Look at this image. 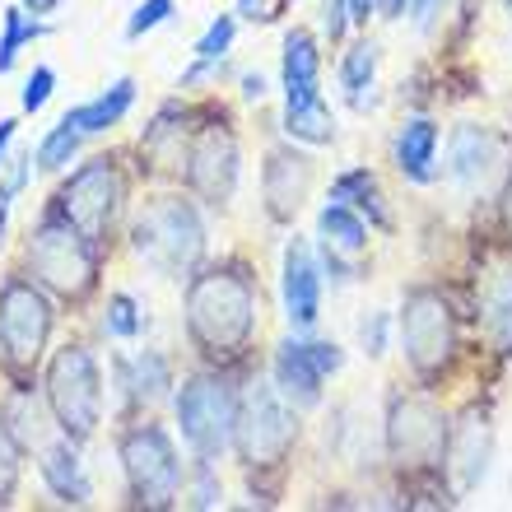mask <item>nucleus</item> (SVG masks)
I'll return each mask as SVG.
<instances>
[{
  "mask_svg": "<svg viewBox=\"0 0 512 512\" xmlns=\"http://www.w3.org/2000/svg\"><path fill=\"white\" fill-rule=\"evenodd\" d=\"M350 5V19H354V28H368V19L378 14V0H345Z\"/></svg>",
  "mask_w": 512,
  "mask_h": 512,
  "instance_id": "nucleus-41",
  "label": "nucleus"
},
{
  "mask_svg": "<svg viewBox=\"0 0 512 512\" xmlns=\"http://www.w3.org/2000/svg\"><path fill=\"white\" fill-rule=\"evenodd\" d=\"M47 33H52V24H42L38 14H28L24 5H10L0 14V75H10L19 52L33 47L38 38H47Z\"/></svg>",
  "mask_w": 512,
  "mask_h": 512,
  "instance_id": "nucleus-28",
  "label": "nucleus"
},
{
  "mask_svg": "<svg viewBox=\"0 0 512 512\" xmlns=\"http://www.w3.org/2000/svg\"><path fill=\"white\" fill-rule=\"evenodd\" d=\"M131 108H135V80L122 75V80H112L98 98H89V103H80V108H70L66 122L89 140V135H108L112 126H122V117Z\"/></svg>",
  "mask_w": 512,
  "mask_h": 512,
  "instance_id": "nucleus-22",
  "label": "nucleus"
},
{
  "mask_svg": "<svg viewBox=\"0 0 512 512\" xmlns=\"http://www.w3.org/2000/svg\"><path fill=\"white\" fill-rule=\"evenodd\" d=\"M28 177H33V149H19V154H10L5 168H0V243H5V224H10L14 196L28 187Z\"/></svg>",
  "mask_w": 512,
  "mask_h": 512,
  "instance_id": "nucleus-31",
  "label": "nucleus"
},
{
  "mask_svg": "<svg viewBox=\"0 0 512 512\" xmlns=\"http://www.w3.org/2000/svg\"><path fill=\"white\" fill-rule=\"evenodd\" d=\"M438 10H443V0H410V19H415L419 28H429Z\"/></svg>",
  "mask_w": 512,
  "mask_h": 512,
  "instance_id": "nucleus-39",
  "label": "nucleus"
},
{
  "mask_svg": "<svg viewBox=\"0 0 512 512\" xmlns=\"http://www.w3.org/2000/svg\"><path fill=\"white\" fill-rule=\"evenodd\" d=\"M131 252L145 261L154 275L168 280H191L205 261V219L191 196H149L131 219Z\"/></svg>",
  "mask_w": 512,
  "mask_h": 512,
  "instance_id": "nucleus-2",
  "label": "nucleus"
},
{
  "mask_svg": "<svg viewBox=\"0 0 512 512\" xmlns=\"http://www.w3.org/2000/svg\"><path fill=\"white\" fill-rule=\"evenodd\" d=\"M187 340L210 364L243 359L256 336V280L243 261L196 266L187 280Z\"/></svg>",
  "mask_w": 512,
  "mask_h": 512,
  "instance_id": "nucleus-1",
  "label": "nucleus"
},
{
  "mask_svg": "<svg viewBox=\"0 0 512 512\" xmlns=\"http://www.w3.org/2000/svg\"><path fill=\"white\" fill-rule=\"evenodd\" d=\"M503 224L512 233V177H508V187H503Z\"/></svg>",
  "mask_w": 512,
  "mask_h": 512,
  "instance_id": "nucleus-45",
  "label": "nucleus"
},
{
  "mask_svg": "<svg viewBox=\"0 0 512 512\" xmlns=\"http://www.w3.org/2000/svg\"><path fill=\"white\" fill-rule=\"evenodd\" d=\"M243 98L247 103H261L266 98V80L261 75H243Z\"/></svg>",
  "mask_w": 512,
  "mask_h": 512,
  "instance_id": "nucleus-42",
  "label": "nucleus"
},
{
  "mask_svg": "<svg viewBox=\"0 0 512 512\" xmlns=\"http://www.w3.org/2000/svg\"><path fill=\"white\" fill-rule=\"evenodd\" d=\"M14 135H19V117H0V168H5V159H10Z\"/></svg>",
  "mask_w": 512,
  "mask_h": 512,
  "instance_id": "nucleus-40",
  "label": "nucleus"
},
{
  "mask_svg": "<svg viewBox=\"0 0 512 512\" xmlns=\"http://www.w3.org/2000/svg\"><path fill=\"white\" fill-rule=\"evenodd\" d=\"M168 19H173V0H140L131 10V19H126V42H140L145 33L168 24Z\"/></svg>",
  "mask_w": 512,
  "mask_h": 512,
  "instance_id": "nucleus-34",
  "label": "nucleus"
},
{
  "mask_svg": "<svg viewBox=\"0 0 512 512\" xmlns=\"http://www.w3.org/2000/svg\"><path fill=\"white\" fill-rule=\"evenodd\" d=\"M117 387L131 405H159L173 396V364L159 350H140L117 359Z\"/></svg>",
  "mask_w": 512,
  "mask_h": 512,
  "instance_id": "nucleus-21",
  "label": "nucleus"
},
{
  "mask_svg": "<svg viewBox=\"0 0 512 512\" xmlns=\"http://www.w3.org/2000/svg\"><path fill=\"white\" fill-rule=\"evenodd\" d=\"M312 159L303 149L289 145H270L266 149V168H261V196H266V215L275 224H294V215L303 210V201L312 196Z\"/></svg>",
  "mask_w": 512,
  "mask_h": 512,
  "instance_id": "nucleus-15",
  "label": "nucleus"
},
{
  "mask_svg": "<svg viewBox=\"0 0 512 512\" xmlns=\"http://www.w3.org/2000/svg\"><path fill=\"white\" fill-rule=\"evenodd\" d=\"M378 14L382 19H405V14H410V0H378Z\"/></svg>",
  "mask_w": 512,
  "mask_h": 512,
  "instance_id": "nucleus-43",
  "label": "nucleus"
},
{
  "mask_svg": "<svg viewBox=\"0 0 512 512\" xmlns=\"http://www.w3.org/2000/svg\"><path fill=\"white\" fill-rule=\"evenodd\" d=\"M80 145H84V135L75 131L66 117H61V122H56L52 131L38 140V149H33V163H38L42 173H66L70 159L80 154Z\"/></svg>",
  "mask_w": 512,
  "mask_h": 512,
  "instance_id": "nucleus-30",
  "label": "nucleus"
},
{
  "mask_svg": "<svg viewBox=\"0 0 512 512\" xmlns=\"http://www.w3.org/2000/svg\"><path fill=\"white\" fill-rule=\"evenodd\" d=\"M33 461H38L42 485H47V494H52L56 503H75V508H84V503L94 499V485H89L84 461H80V443L66 438L61 429H56L47 443L33 447Z\"/></svg>",
  "mask_w": 512,
  "mask_h": 512,
  "instance_id": "nucleus-17",
  "label": "nucleus"
},
{
  "mask_svg": "<svg viewBox=\"0 0 512 512\" xmlns=\"http://www.w3.org/2000/svg\"><path fill=\"white\" fill-rule=\"evenodd\" d=\"M480 322L485 336L494 340V350L512 359V270H489L485 289H480Z\"/></svg>",
  "mask_w": 512,
  "mask_h": 512,
  "instance_id": "nucleus-23",
  "label": "nucleus"
},
{
  "mask_svg": "<svg viewBox=\"0 0 512 512\" xmlns=\"http://www.w3.org/2000/svg\"><path fill=\"white\" fill-rule=\"evenodd\" d=\"M331 196L340 201H350L359 215L368 219V229H391L387 210H382V191H378V177L368 173V168H350V173H340L331 182Z\"/></svg>",
  "mask_w": 512,
  "mask_h": 512,
  "instance_id": "nucleus-27",
  "label": "nucleus"
},
{
  "mask_svg": "<svg viewBox=\"0 0 512 512\" xmlns=\"http://www.w3.org/2000/svg\"><path fill=\"white\" fill-rule=\"evenodd\" d=\"M354 28V19H350V5L345 0H326L322 5V33H326V42L336 47V42H345V33Z\"/></svg>",
  "mask_w": 512,
  "mask_h": 512,
  "instance_id": "nucleus-36",
  "label": "nucleus"
},
{
  "mask_svg": "<svg viewBox=\"0 0 512 512\" xmlns=\"http://www.w3.org/2000/svg\"><path fill=\"white\" fill-rule=\"evenodd\" d=\"M340 364H345V350L336 340H312V331L308 336L294 331L270 359V382L294 410H317L322 405V382L331 373H340Z\"/></svg>",
  "mask_w": 512,
  "mask_h": 512,
  "instance_id": "nucleus-13",
  "label": "nucleus"
},
{
  "mask_svg": "<svg viewBox=\"0 0 512 512\" xmlns=\"http://www.w3.org/2000/svg\"><path fill=\"white\" fill-rule=\"evenodd\" d=\"M280 298H284V322L289 331L308 336L317 317H322V261L312 252L308 238H289L280 261Z\"/></svg>",
  "mask_w": 512,
  "mask_h": 512,
  "instance_id": "nucleus-14",
  "label": "nucleus"
},
{
  "mask_svg": "<svg viewBox=\"0 0 512 512\" xmlns=\"http://www.w3.org/2000/svg\"><path fill=\"white\" fill-rule=\"evenodd\" d=\"M238 391L219 373H196L177 391V429L196 461H219L233 447Z\"/></svg>",
  "mask_w": 512,
  "mask_h": 512,
  "instance_id": "nucleus-11",
  "label": "nucleus"
},
{
  "mask_svg": "<svg viewBox=\"0 0 512 512\" xmlns=\"http://www.w3.org/2000/svg\"><path fill=\"white\" fill-rule=\"evenodd\" d=\"M387 326H391V317L387 312H368L364 317V326H359V340H364V354H387Z\"/></svg>",
  "mask_w": 512,
  "mask_h": 512,
  "instance_id": "nucleus-37",
  "label": "nucleus"
},
{
  "mask_svg": "<svg viewBox=\"0 0 512 512\" xmlns=\"http://www.w3.org/2000/svg\"><path fill=\"white\" fill-rule=\"evenodd\" d=\"M401 354L405 368L415 373L424 387L443 382V373L457 359V317L452 303L443 298V289L433 284H415L401 303Z\"/></svg>",
  "mask_w": 512,
  "mask_h": 512,
  "instance_id": "nucleus-7",
  "label": "nucleus"
},
{
  "mask_svg": "<svg viewBox=\"0 0 512 512\" xmlns=\"http://www.w3.org/2000/svg\"><path fill=\"white\" fill-rule=\"evenodd\" d=\"M103 331L117 340H135L145 331V317H140V303L131 294H108V308H103Z\"/></svg>",
  "mask_w": 512,
  "mask_h": 512,
  "instance_id": "nucleus-33",
  "label": "nucleus"
},
{
  "mask_svg": "<svg viewBox=\"0 0 512 512\" xmlns=\"http://www.w3.org/2000/svg\"><path fill=\"white\" fill-rule=\"evenodd\" d=\"M233 38H238V14H219V19H210V28H205L201 38H196V47H191V56H196V61H191V70L177 84L187 89V84H196L201 75H210V70H215L219 61L233 52Z\"/></svg>",
  "mask_w": 512,
  "mask_h": 512,
  "instance_id": "nucleus-26",
  "label": "nucleus"
},
{
  "mask_svg": "<svg viewBox=\"0 0 512 512\" xmlns=\"http://www.w3.org/2000/svg\"><path fill=\"white\" fill-rule=\"evenodd\" d=\"M499 163V135L489 126H475V122H461L447 140V182L461 191H475L485 187V177L494 173Z\"/></svg>",
  "mask_w": 512,
  "mask_h": 512,
  "instance_id": "nucleus-18",
  "label": "nucleus"
},
{
  "mask_svg": "<svg viewBox=\"0 0 512 512\" xmlns=\"http://www.w3.org/2000/svg\"><path fill=\"white\" fill-rule=\"evenodd\" d=\"M280 89L284 103H308L322 94V47L308 28L284 33V61H280Z\"/></svg>",
  "mask_w": 512,
  "mask_h": 512,
  "instance_id": "nucleus-19",
  "label": "nucleus"
},
{
  "mask_svg": "<svg viewBox=\"0 0 512 512\" xmlns=\"http://www.w3.org/2000/svg\"><path fill=\"white\" fill-rule=\"evenodd\" d=\"M238 19H252V24H266V19H275V10H270L266 0H238Z\"/></svg>",
  "mask_w": 512,
  "mask_h": 512,
  "instance_id": "nucleus-38",
  "label": "nucleus"
},
{
  "mask_svg": "<svg viewBox=\"0 0 512 512\" xmlns=\"http://www.w3.org/2000/svg\"><path fill=\"white\" fill-rule=\"evenodd\" d=\"M373 80H378V42L359 38L350 52L340 56V84H345V94H350L354 108H364V103H368Z\"/></svg>",
  "mask_w": 512,
  "mask_h": 512,
  "instance_id": "nucleus-29",
  "label": "nucleus"
},
{
  "mask_svg": "<svg viewBox=\"0 0 512 512\" xmlns=\"http://www.w3.org/2000/svg\"><path fill=\"white\" fill-rule=\"evenodd\" d=\"M243 173V154H238V135L224 122H205L201 131L187 135V154H182V177H187L191 196L210 210L233 201Z\"/></svg>",
  "mask_w": 512,
  "mask_h": 512,
  "instance_id": "nucleus-12",
  "label": "nucleus"
},
{
  "mask_svg": "<svg viewBox=\"0 0 512 512\" xmlns=\"http://www.w3.org/2000/svg\"><path fill=\"white\" fill-rule=\"evenodd\" d=\"M298 443V410L284 401L275 382H247L233 419V452L247 471H280Z\"/></svg>",
  "mask_w": 512,
  "mask_h": 512,
  "instance_id": "nucleus-5",
  "label": "nucleus"
},
{
  "mask_svg": "<svg viewBox=\"0 0 512 512\" xmlns=\"http://www.w3.org/2000/svg\"><path fill=\"white\" fill-rule=\"evenodd\" d=\"M98 252H103V247L89 243L61 210H47V215L28 229V247H24L33 280H38L47 294L66 298V303H84V298L98 289Z\"/></svg>",
  "mask_w": 512,
  "mask_h": 512,
  "instance_id": "nucleus-3",
  "label": "nucleus"
},
{
  "mask_svg": "<svg viewBox=\"0 0 512 512\" xmlns=\"http://www.w3.org/2000/svg\"><path fill=\"white\" fill-rule=\"evenodd\" d=\"M19 475H24V443L14 438L10 419H5V410H0V503L14 499Z\"/></svg>",
  "mask_w": 512,
  "mask_h": 512,
  "instance_id": "nucleus-32",
  "label": "nucleus"
},
{
  "mask_svg": "<svg viewBox=\"0 0 512 512\" xmlns=\"http://www.w3.org/2000/svg\"><path fill=\"white\" fill-rule=\"evenodd\" d=\"M52 89H56V70L52 66H33V75L24 80V94H19L24 112H42V108H47Z\"/></svg>",
  "mask_w": 512,
  "mask_h": 512,
  "instance_id": "nucleus-35",
  "label": "nucleus"
},
{
  "mask_svg": "<svg viewBox=\"0 0 512 512\" xmlns=\"http://www.w3.org/2000/svg\"><path fill=\"white\" fill-rule=\"evenodd\" d=\"M56 312L47 303V289L28 275H5L0 284V364L19 387L33 382L47 340H52Z\"/></svg>",
  "mask_w": 512,
  "mask_h": 512,
  "instance_id": "nucleus-4",
  "label": "nucleus"
},
{
  "mask_svg": "<svg viewBox=\"0 0 512 512\" xmlns=\"http://www.w3.org/2000/svg\"><path fill=\"white\" fill-rule=\"evenodd\" d=\"M117 457H122V475H126V494L135 508H173L177 494L187 489V466L177 457L173 438L163 424L145 419L131 424L117 438Z\"/></svg>",
  "mask_w": 512,
  "mask_h": 512,
  "instance_id": "nucleus-6",
  "label": "nucleus"
},
{
  "mask_svg": "<svg viewBox=\"0 0 512 512\" xmlns=\"http://www.w3.org/2000/svg\"><path fill=\"white\" fill-rule=\"evenodd\" d=\"M47 405L52 424L75 443H89L103 424V373L89 345H66L47 364Z\"/></svg>",
  "mask_w": 512,
  "mask_h": 512,
  "instance_id": "nucleus-8",
  "label": "nucleus"
},
{
  "mask_svg": "<svg viewBox=\"0 0 512 512\" xmlns=\"http://www.w3.org/2000/svg\"><path fill=\"white\" fill-rule=\"evenodd\" d=\"M19 5H24L28 14H38V19H42V14H52L56 5H61V0H19Z\"/></svg>",
  "mask_w": 512,
  "mask_h": 512,
  "instance_id": "nucleus-44",
  "label": "nucleus"
},
{
  "mask_svg": "<svg viewBox=\"0 0 512 512\" xmlns=\"http://www.w3.org/2000/svg\"><path fill=\"white\" fill-rule=\"evenodd\" d=\"M387 461L401 475H433L447 461V415L424 391H396L387 405Z\"/></svg>",
  "mask_w": 512,
  "mask_h": 512,
  "instance_id": "nucleus-9",
  "label": "nucleus"
},
{
  "mask_svg": "<svg viewBox=\"0 0 512 512\" xmlns=\"http://www.w3.org/2000/svg\"><path fill=\"white\" fill-rule=\"evenodd\" d=\"M438 140H443V131H438V122H429V117H415V122H405L401 131H396L391 159H396L405 182L429 187L433 177H438Z\"/></svg>",
  "mask_w": 512,
  "mask_h": 512,
  "instance_id": "nucleus-20",
  "label": "nucleus"
},
{
  "mask_svg": "<svg viewBox=\"0 0 512 512\" xmlns=\"http://www.w3.org/2000/svg\"><path fill=\"white\" fill-rule=\"evenodd\" d=\"M122 205H126L122 168H117L112 154H98V159L80 163V168L61 182L52 210H61L89 243L103 247L112 238V229H117V219H122Z\"/></svg>",
  "mask_w": 512,
  "mask_h": 512,
  "instance_id": "nucleus-10",
  "label": "nucleus"
},
{
  "mask_svg": "<svg viewBox=\"0 0 512 512\" xmlns=\"http://www.w3.org/2000/svg\"><path fill=\"white\" fill-rule=\"evenodd\" d=\"M503 5H508V10H512V0H503Z\"/></svg>",
  "mask_w": 512,
  "mask_h": 512,
  "instance_id": "nucleus-46",
  "label": "nucleus"
},
{
  "mask_svg": "<svg viewBox=\"0 0 512 512\" xmlns=\"http://www.w3.org/2000/svg\"><path fill=\"white\" fill-rule=\"evenodd\" d=\"M284 135L298 145H331L336 140V112L322 94L308 103H284Z\"/></svg>",
  "mask_w": 512,
  "mask_h": 512,
  "instance_id": "nucleus-25",
  "label": "nucleus"
},
{
  "mask_svg": "<svg viewBox=\"0 0 512 512\" xmlns=\"http://www.w3.org/2000/svg\"><path fill=\"white\" fill-rule=\"evenodd\" d=\"M489 457H494V424L480 410H466L447 433V461H443V471L452 475V489L461 499L489 475Z\"/></svg>",
  "mask_w": 512,
  "mask_h": 512,
  "instance_id": "nucleus-16",
  "label": "nucleus"
},
{
  "mask_svg": "<svg viewBox=\"0 0 512 512\" xmlns=\"http://www.w3.org/2000/svg\"><path fill=\"white\" fill-rule=\"evenodd\" d=\"M317 233H322V247H331V252H340V256H359L368 247V219L359 215L350 201H340V196H331V201L322 205Z\"/></svg>",
  "mask_w": 512,
  "mask_h": 512,
  "instance_id": "nucleus-24",
  "label": "nucleus"
}]
</instances>
